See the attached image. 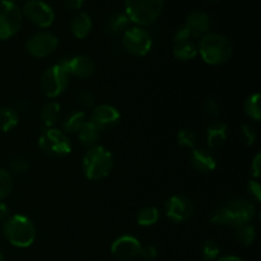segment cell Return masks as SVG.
Instances as JSON below:
<instances>
[{"label": "cell", "mask_w": 261, "mask_h": 261, "mask_svg": "<svg viewBox=\"0 0 261 261\" xmlns=\"http://www.w3.org/2000/svg\"><path fill=\"white\" fill-rule=\"evenodd\" d=\"M3 233L7 241L18 249L32 246L37 236L35 223L23 214H14L4 221Z\"/></svg>", "instance_id": "obj_4"}, {"label": "cell", "mask_w": 261, "mask_h": 261, "mask_svg": "<svg viewBox=\"0 0 261 261\" xmlns=\"http://www.w3.org/2000/svg\"><path fill=\"white\" fill-rule=\"evenodd\" d=\"M59 46V40L55 35L50 32H37L31 36L25 42V50L31 56L37 59L47 58L55 53Z\"/></svg>", "instance_id": "obj_11"}, {"label": "cell", "mask_w": 261, "mask_h": 261, "mask_svg": "<svg viewBox=\"0 0 261 261\" xmlns=\"http://www.w3.org/2000/svg\"><path fill=\"white\" fill-rule=\"evenodd\" d=\"M9 2H13V3H17V2H19V0H9Z\"/></svg>", "instance_id": "obj_45"}, {"label": "cell", "mask_w": 261, "mask_h": 261, "mask_svg": "<svg viewBox=\"0 0 261 261\" xmlns=\"http://www.w3.org/2000/svg\"><path fill=\"white\" fill-rule=\"evenodd\" d=\"M61 106L60 103L55 101H50L45 103L41 109V121H42L43 127H54L56 122L60 119Z\"/></svg>", "instance_id": "obj_23"}, {"label": "cell", "mask_w": 261, "mask_h": 261, "mask_svg": "<svg viewBox=\"0 0 261 261\" xmlns=\"http://www.w3.org/2000/svg\"><path fill=\"white\" fill-rule=\"evenodd\" d=\"M140 249H142V244L137 237L130 236V234H122L112 242L111 254L116 259L127 261L139 256Z\"/></svg>", "instance_id": "obj_14"}, {"label": "cell", "mask_w": 261, "mask_h": 261, "mask_svg": "<svg viewBox=\"0 0 261 261\" xmlns=\"http://www.w3.org/2000/svg\"><path fill=\"white\" fill-rule=\"evenodd\" d=\"M84 2L86 0H63V4L65 5V8L70 10H79L83 7Z\"/></svg>", "instance_id": "obj_40"}, {"label": "cell", "mask_w": 261, "mask_h": 261, "mask_svg": "<svg viewBox=\"0 0 261 261\" xmlns=\"http://www.w3.org/2000/svg\"><path fill=\"white\" fill-rule=\"evenodd\" d=\"M204 112H205L206 116L212 120H216L217 117L221 114V107H219L218 102L214 101V99H208V101L204 103Z\"/></svg>", "instance_id": "obj_34"}, {"label": "cell", "mask_w": 261, "mask_h": 261, "mask_svg": "<svg viewBox=\"0 0 261 261\" xmlns=\"http://www.w3.org/2000/svg\"><path fill=\"white\" fill-rule=\"evenodd\" d=\"M41 150L54 158H64L71 153V142L68 134L56 127H43L38 137Z\"/></svg>", "instance_id": "obj_6"}, {"label": "cell", "mask_w": 261, "mask_h": 261, "mask_svg": "<svg viewBox=\"0 0 261 261\" xmlns=\"http://www.w3.org/2000/svg\"><path fill=\"white\" fill-rule=\"evenodd\" d=\"M19 121V114L10 106L0 107V132L9 133L14 129Z\"/></svg>", "instance_id": "obj_24"}, {"label": "cell", "mask_w": 261, "mask_h": 261, "mask_svg": "<svg viewBox=\"0 0 261 261\" xmlns=\"http://www.w3.org/2000/svg\"><path fill=\"white\" fill-rule=\"evenodd\" d=\"M175 59L180 61H190L198 55V46L190 40L185 41V42L175 43L172 50Z\"/></svg>", "instance_id": "obj_25"}, {"label": "cell", "mask_w": 261, "mask_h": 261, "mask_svg": "<svg viewBox=\"0 0 261 261\" xmlns=\"http://www.w3.org/2000/svg\"><path fill=\"white\" fill-rule=\"evenodd\" d=\"M122 46L132 55L145 56L152 50V36L145 28L133 25L122 33Z\"/></svg>", "instance_id": "obj_9"}, {"label": "cell", "mask_w": 261, "mask_h": 261, "mask_svg": "<svg viewBox=\"0 0 261 261\" xmlns=\"http://www.w3.org/2000/svg\"><path fill=\"white\" fill-rule=\"evenodd\" d=\"M78 138L81 144L88 149L94 145H98V140L101 139V130L91 121H87L81 132L78 133Z\"/></svg>", "instance_id": "obj_22"}, {"label": "cell", "mask_w": 261, "mask_h": 261, "mask_svg": "<svg viewBox=\"0 0 261 261\" xmlns=\"http://www.w3.org/2000/svg\"><path fill=\"white\" fill-rule=\"evenodd\" d=\"M163 7L165 0H124V13L130 22L143 28L157 22Z\"/></svg>", "instance_id": "obj_5"}, {"label": "cell", "mask_w": 261, "mask_h": 261, "mask_svg": "<svg viewBox=\"0 0 261 261\" xmlns=\"http://www.w3.org/2000/svg\"><path fill=\"white\" fill-rule=\"evenodd\" d=\"M256 239V229L251 224L237 227L234 231V240L242 246H251Z\"/></svg>", "instance_id": "obj_27"}, {"label": "cell", "mask_w": 261, "mask_h": 261, "mask_svg": "<svg viewBox=\"0 0 261 261\" xmlns=\"http://www.w3.org/2000/svg\"><path fill=\"white\" fill-rule=\"evenodd\" d=\"M120 119H121L120 111L111 105H98L94 106L91 112V122L96 125L101 132L116 127Z\"/></svg>", "instance_id": "obj_13"}, {"label": "cell", "mask_w": 261, "mask_h": 261, "mask_svg": "<svg viewBox=\"0 0 261 261\" xmlns=\"http://www.w3.org/2000/svg\"><path fill=\"white\" fill-rule=\"evenodd\" d=\"M206 2H218V0H206Z\"/></svg>", "instance_id": "obj_46"}, {"label": "cell", "mask_w": 261, "mask_h": 261, "mask_svg": "<svg viewBox=\"0 0 261 261\" xmlns=\"http://www.w3.org/2000/svg\"><path fill=\"white\" fill-rule=\"evenodd\" d=\"M139 256H142L143 259L148 260V261L154 260L155 257L158 256L157 247H155L154 245H145V246H143V245H142V249H140Z\"/></svg>", "instance_id": "obj_37"}, {"label": "cell", "mask_w": 261, "mask_h": 261, "mask_svg": "<svg viewBox=\"0 0 261 261\" xmlns=\"http://www.w3.org/2000/svg\"><path fill=\"white\" fill-rule=\"evenodd\" d=\"M9 218V206L0 201V221H7Z\"/></svg>", "instance_id": "obj_41"}, {"label": "cell", "mask_w": 261, "mask_h": 261, "mask_svg": "<svg viewBox=\"0 0 261 261\" xmlns=\"http://www.w3.org/2000/svg\"><path fill=\"white\" fill-rule=\"evenodd\" d=\"M246 190H247V193H249V195L251 196V198L254 199L256 203H259V201L261 200V186H260V184L257 182L256 180H250L249 182H247Z\"/></svg>", "instance_id": "obj_36"}, {"label": "cell", "mask_w": 261, "mask_h": 261, "mask_svg": "<svg viewBox=\"0 0 261 261\" xmlns=\"http://www.w3.org/2000/svg\"><path fill=\"white\" fill-rule=\"evenodd\" d=\"M261 96L260 93H254L251 96L247 97L245 101V112H246L247 117L251 119L252 121H260L261 119V107H260Z\"/></svg>", "instance_id": "obj_28"}, {"label": "cell", "mask_w": 261, "mask_h": 261, "mask_svg": "<svg viewBox=\"0 0 261 261\" xmlns=\"http://www.w3.org/2000/svg\"><path fill=\"white\" fill-rule=\"evenodd\" d=\"M28 109H30V103H28L27 101H20L19 103L17 105V107H15L17 112H25Z\"/></svg>", "instance_id": "obj_42"}, {"label": "cell", "mask_w": 261, "mask_h": 261, "mask_svg": "<svg viewBox=\"0 0 261 261\" xmlns=\"http://www.w3.org/2000/svg\"><path fill=\"white\" fill-rule=\"evenodd\" d=\"M217 261H245L240 256H234V255H227V256H221L217 259Z\"/></svg>", "instance_id": "obj_43"}, {"label": "cell", "mask_w": 261, "mask_h": 261, "mask_svg": "<svg viewBox=\"0 0 261 261\" xmlns=\"http://www.w3.org/2000/svg\"><path fill=\"white\" fill-rule=\"evenodd\" d=\"M198 53L200 54L204 63L209 65H222L226 64L233 54V45L231 40L221 33H211L200 38L198 46Z\"/></svg>", "instance_id": "obj_3"}, {"label": "cell", "mask_w": 261, "mask_h": 261, "mask_svg": "<svg viewBox=\"0 0 261 261\" xmlns=\"http://www.w3.org/2000/svg\"><path fill=\"white\" fill-rule=\"evenodd\" d=\"M194 204L184 195H172L166 200L165 214L173 223H184L193 217Z\"/></svg>", "instance_id": "obj_12"}, {"label": "cell", "mask_w": 261, "mask_h": 261, "mask_svg": "<svg viewBox=\"0 0 261 261\" xmlns=\"http://www.w3.org/2000/svg\"><path fill=\"white\" fill-rule=\"evenodd\" d=\"M114 168V155L103 145L88 148L82 160L84 176L91 181H102L109 177Z\"/></svg>", "instance_id": "obj_2"}, {"label": "cell", "mask_w": 261, "mask_h": 261, "mask_svg": "<svg viewBox=\"0 0 261 261\" xmlns=\"http://www.w3.org/2000/svg\"><path fill=\"white\" fill-rule=\"evenodd\" d=\"M256 214V208L250 200L234 199L218 206L211 216V223L219 227L237 228L244 224H250Z\"/></svg>", "instance_id": "obj_1"}, {"label": "cell", "mask_w": 261, "mask_h": 261, "mask_svg": "<svg viewBox=\"0 0 261 261\" xmlns=\"http://www.w3.org/2000/svg\"><path fill=\"white\" fill-rule=\"evenodd\" d=\"M93 28V22H92L91 15L87 14L86 12H79L71 18L70 20V32L78 40H83L91 33Z\"/></svg>", "instance_id": "obj_19"}, {"label": "cell", "mask_w": 261, "mask_h": 261, "mask_svg": "<svg viewBox=\"0 0 261 261\" xmlns=\"http://www.w3.org/2000/svg\"><path fill=\"white\" fill-rule=\"evenodd\" d=\"M0 261H4V255H3L2 251H0Z\"/></svg>", "instance_id": "obj_44"}, {"label": "cell", "mask_w": 261, "mask_h": 261, "mask_svg": "<svg viewBox=\"0 0 261 261\" xmlns=\"http://www.w3.org/2000/svg\"><path fill=\"white\" fill-rule=\"evenodd\" d=\"M190 32H189L188 27L185 24L180 25V27L176 30L175 35H173V42L175 43H180V42H185V41L190 40Z\"/></svg>", "instance_id": "obj_38"}, {"label": "cell", "mask_w": 261, "mask_h": 261, "mask_svg": "<svg viewBox=\"0 0 261 261\" xmlns=\"http://www.w3.org/2000/svg\"><path fill=\"white\" fill-rule=\"evenodd\" d=\"M23 18L41 28H48L55 22V12L42 0H27L22 8Z\"/></svg>", "instance_id": "obj_10"}, {"label": "cell", "mask_w": 261, "mask_h": 261, "mask_svg": "<svg viewBox=\"0 0 261 261\" xmlns=\"http://www.w3.org/2000/svg\"><path fill=\"white\" fill-rule=\"evenodd\" d=\"M190 163L201 173H211L217 168V157L208 148H194L190 154Z\"/></svg>", "instance_id": "obj_17"}, {"label": "cell", "mask_w": 261, "mask_h": 261, "mask_svg": "<svg viewBox=\"0 0 261 261\" xmlns=\"http://www.w3.org/2000/svg\"><path fill=\"white\" fill-rule=\"evenodd\" d=\"M69 78H70V75L61 63L47 68L43 71L40 82L43 94L48 98L59 97L68 87Z\"/></svg>", "instance_id": "obj_8"}, {"label": "cell", "mask_w": 261, "mask_h": 261, "mask_svg": "<svg viewBox=\"0 0 261 261\" xmlns=\"http://www.w3.org/2000/svg\"><path fill=\"white\" fill-rule=\"evenodd\" d=\"M13 190V176L8 170L0 168V201L9 196Z\"/></svg>", "instance_id": "obj_30"}, {"label": "cell", "mask_w": 261, "mask_h": 261, "mask_svg": "<svg viewBox=\"0 0 261 261\" xmlns=\"http://www.w3.org/2000/svg\"><path fill=\"white\" fill-rule=\"evenodd\" d=\"M177 143L180 147L194 149L198 143V137L191 129H181L177 133Z\"/></svg>", "instance_id": "obj_31"}, {"label": "cell", "mask_w": 261, "mask_h": 261, "mask_svg": "<svg viewBox=\"0 0 261 261\" xmlns=\"http://www.w3.org/2000/svg\"><path fill=\"white\" fill-rule=\"evenodd\" d=\"M86 112L79 111V110H73L64 119L63 130L65 134H78L82 127L86 125Z\"/></svg>", "instance_id": "obj_20"}, {"label": "cell", "mask_w": 261, "mask_h": 261, "mask_svg": "<svg viewBox=\"0 0 261 261\" xmlns=\"http://www.w3.org/2000/svg\"><path fill=\"white\" fill-rule=\"evenodd\" d=\"M228 139V126L222 121H214L206 127V143L211 149L223 147Z\"/></svg>", "instance_id": "obj_18"}, {"label": "cell", "mask_w": 261, "mask_h": 261, "mask_svg": "<svg viewBox=\"0 0 261 261\" xmlns=\"http://www.w3.org/2000/svg\"><path fill=\"white\" fill-rule=\"evenodd\" d=\"M66 69L69 75L76 76V78L86 79L89 78L96 71V63L93 59L86 55H78L70 59H64L60 61Z\"/></svg>", "instance_id": "obj_15"}, {"label": "cell", "mask_w": 261, "mask_h": 261, "mask_svg": "<svg viewBox=\"0 0 261 261\" xmlns=\"http://www.w3.org/2000/svg\"><path fill=\"white\" fill-rule=\"evenodd\" d=\"M240 135H241V139L244 140L245 145H247V147H251L257 139L256 129L251 124H242L240 127Z\"/></svg>", "instance_id": "obj_32"}, {"label": "cell", "mask_w": 261, "mask_h": 261, "mask_svg": "<svg viewBox=\"0 0 261 261\" xmlns=\"http://www.w3.org/2000/svg\"><path fill=\"white\" fill-rule=\"evenodd\" d=\"M28 168H30V162L23 157L14 158L9 163V172L12 175H23L27 172Z\"/></svg>", "instance_id": "obj_33"}, {"label": "cell", "mask_w": 261, "mask_h": 261, "mask_svg": "<svg viewBox=\"0 0 261 261\" xmlns=\"http://www.w3.org/2000/svg\"><path fill=\"white\" fill-rule=\"evenodd\" d=\"M201 257L205 261H213L217 260L221 254V247H219L218 242L214 241V240H205V241L201 244L200 247Z\"/></svg>", "instance_id": "obj_29"}, {"label": "cell", "mask_w": 261, "mask_h": 261, "mask_svg": "<svg viewBox=\"0 0 261 261\" xmlns=\"http://www.w3.org/2000/svg\"><path fill=\"white\" fill-rule=\"evenodd\" d=\"M184 24L188 27L190 36L194 38H201L208 35L212 28V19L208 13L203 10H193L186 18Z\"/></svg>", "instance_id": "obj_16"}, {"label": "cell", "mask_w": 261, "mask_h": 261, "mask_svg": "<svg viewBox=\"0 0 261 261\" xmlns=\"http://www.w3.org/2000/svg\"><path fill=\"white\" fill-rule=\"evenodd\" d=\"M23 25L22 9L17 3L0 0V41L13 37Z\"/></svg>", "instance_id": "obj_7"}, {"label": "cell", "mask_w": 261, "mask_h": 261, "mask_svg": "<svg viewBox=\"0 0 261 261\" xmlns=\"http://www.w3.org/2000/svg\"><path fill=\"white\" fill-rule=\"evenodd\" d=\"M78 101L84 109H92V107H94V103H96V97H94V94L91 91L83 89L78 94Z\"/></svg>", "instance_id": "obj_35"}, {"label": "cell", "mask_w": 261, "mask_h": 261, "mask_svg": "<svg viewBox=\"0 0 261 261\" xmlns=\"http://www.w3.org/2000/svg\"><path fill=\"white\" fill-rule=\"evenodd\" d=\"M135 219H137L138 226L140 227L154 226L160 221V211L152 205L144 206V208L139 209Z\"/></svg>", "instance_id": "obj_26"}, {"label": "cell", "mask_w": 261, "mask_h": 261, "mask_svg": "<svg viewBox=\"0 0 261 261\" xmlns=\"http://www.w3.org/2000/svg\"><path fill=\"white\" fill-rule=\"evenodd\" d=\"M260 170H261V154L260 153H257L251 162V173L255 178H257L260 176Z\"/></svg>", "instance_id": "obj_39"}, {"label": "cell", "mask_w": 261, "mask_h": 261, "mask_svg": "<svg viewBox=\"0 0 261 261\" xmlns=\"http://www.w3.org/2000/svg\"><path fill=\"white\" fill-rule=\"evenodd\" d=\"M130 23L132 22L125 13H114L106 19L105 31L110 35H120L130 27Z\"/></svg>", "instance_id": "obj_21"}]
</instances>
